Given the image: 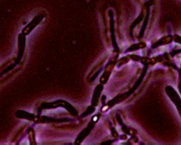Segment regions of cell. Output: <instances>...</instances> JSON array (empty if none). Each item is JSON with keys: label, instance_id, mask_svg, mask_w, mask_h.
Masks as SVG:
<instances>
[{"label": "cell", "instance_id": "1", "mask_svg": "<svg viewBox=\"0 0 181 145\" xmlns=\"http://www.w3.org/2000/svg\"><path fill=\"white\" fill-rule=\"evenodd\" d=\"M43 19V15H42V14H40V15L36 16L28 25L26 27H24L23 30H22V34H23V36H28V34L40 23Z\"/></svg>", "mask_w": 181, "mask_h": 145}, {"label": "cell", "instance_id": "2", "mask_svg": "<svg viewBox=\"0 0 181 145\" xmlns=\"http://www.w3.org/2000/svg\"><path fill=\"white\" fill-rule=\"evenodd\" d=\"M166 92L168 93V95L170 97V99H172L173 102L175 103V104L178 108V111L180 112V114L181 115V100L180 99L179 96H178L177 93L175 92V90L173 89L172 87H168L166 88Z\"/></svg>", "mask_w": 181, "mask_h": 145}, {"label": "cell", "instance_id": "3", "mask_svg": "<svg viewBox=\"0 0 181 145\" xmlns=\"http://www.w3.org/2000/svg\"><path fill=\"white\" fill-rule=\"evenodd\" d=\"M114 64L115 63H113V62H111V63H109L108 65H107V66L106 67V72H104L103 75L102 76V78H101V80L102 83H106L107 80L108 79L109 76L111 73V70H112V68L114 67Z\"/></svg>", "mask_w": 181, "mask_h": 145}, {"label": "cell", "instance_id": "4", "mask_svg": "<svg viewBox=\"0 0 181 145\" xmlns=\"http://www.w3.org/2000/svg\"><path fill=\"white\" fill-rule=\"evenodd\" d=\"M172 36H168L166 37H163L162 38H161L159 41L156 42V43L152 47L153 48H156V47L163 45H166V44L170 43L172 42Z\"/></svg>", "mask_w": 181, "mask_h": 145}, {"label": "cell", "instance_id": "5", "mask_svg": "<svg viewBox=\"0 0 181 145\" xmlns=\"http://www.w3.org/2000/svg\"><path fill=\"white\" fill-rule=\"evenodd\" d=\"M146 46L145 43H139L137 44H134L133 46H131L129 49H128V52L129 51H134V50H137L139 49H141V48H143L144 47Z\"/></svg>", "mask_w": 181, "mask_h": 145}, {"label": "cell", "instance_id": "6", "mask_svg": "<svg viewBox=\"0 0 181 145\" xmlns=\"http://www.w3.org/2000/svg\"><path fill=\"white\" fill-rule=\"evenodd\" d=\"M173 38H174V41L175 42H177V43L181 44V37L178 36L177 35H175L174 37H173Z\"/></svg>", "mask_w": 181, "mask_h": 145}, {"label": "cell", "instance_id": "7", "mask_svg": "<svg viewBox=\"0 0 181 145\" xmlns=\"http://www.w3.org/2000/svg\"><path fill=\"white\" fill-rule=\"evenodd\" d=\"M179 88H180V92L181 93V83H180V85H179Z\"/></svg>", "mask_w": 181, "mask_h": 145}]
</instances>
